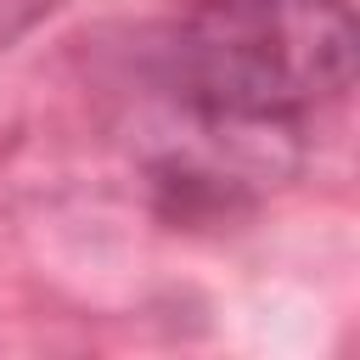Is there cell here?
<instances>
[{
  "label": "cell",
  "instance_id": "obj_1",
  "mask_svg": "<svg viewBox=\"0 0 360 360\" xmlns=\"http://www.w3.org/2000/svg\"><path fill=\"white\" fill-rule=\"evenodd\" d=\"M349 0H202L158 45L163 90L202 129H281L354 84Z\"/></svg>",
  "mask_w": 360,
  "mask_h": 360
},
{
  "label": "cell",
  "instance_id": "obj_2",
  "mask_svg": "<svg viewBox=\"0 0 360 360\" xmlns=\"http://www.w3.org/2000/svg\"><path fill=\"white\" fill-rule=\"evenodd\" d=\"M51 11H56V0H0V56H6L22 34H34Z\"/></svg>",
  "mask_w": 360,
  "mask_h": 360
}]
</instances>
